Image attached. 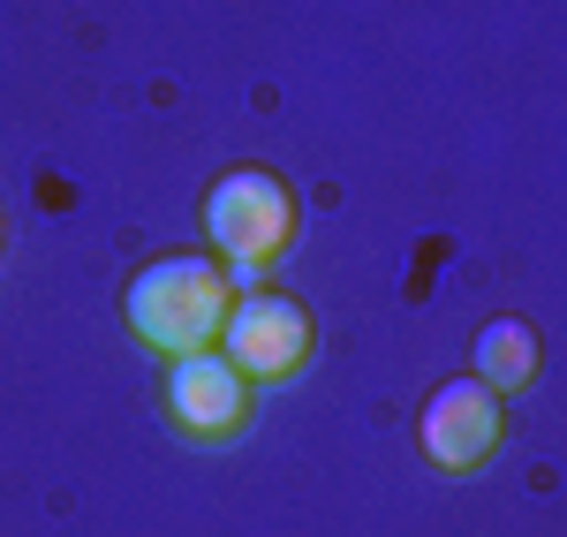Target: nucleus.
Here are the masks:
<instances>
[{
  "label": "nucleus",
  "mask_w": 567,
  "mask_h": 537,
  "mask_svg": "<svg viewBox=\"0 0 567 537\" xmlns=\"http://www.w3.org/2000/svg\"><path fill=\"white\" fill-rule=\"evenodd\" d=\"M197 220H205V250L227 272H272L303 235V197L272 167H227L213 175Z\"/></svg>",
  "instance_id": "f03ea898"
},
{
  "label": "nucleus",
  "mask_w": 567,
  "mask_h": 537,
  "mask_svg": "<svg viewBox=\"0 0 567 537\" xmlns=\"http://www.w3.org/2000/svg\"><path fill=\"white\" fill-rule=\"evenodd\" d=\"M213 349L265 394V386H288L318 357V318L296 296H280V288H250V296L227 303V326H219Z\"/></svg>",
  "instance_id": "7ed1b4c3"
},
{
  "label": "nucleus",
  "mask_w": 567,
  "mask_h": 537,
  "mask_svg": "<svg viewBox=\"0 0 567 537\" xmlns=\"http://www.w3.org/2000/svg\"><path fill=\"white\" fill-rule=\"evenodd\" d=\"M537 363H545V349H537V326L529 318H492L477 333V386H492L499 402H515V394H529L537 386Z\"/></svg>",
  "instance_id": "423d86ee"
},
{
  "label": "nucleus",
  "mask_w": 567,
  "mask_h": 537,
  "mask_svg": "<svg viewBox=\"0 0 567 537\" xmlns=\"http://www.w3.org/2000/svg\"><path fill=\"white\" fill-rule=\"evenodd\" d=\"M235 303V272L219 266L213 250H167L152 266L130 272L122 288V318H130V341L152 357H197L213 349L219 326Z\"/></svg>",
  "instance_id": "f257e3e1"
},
{
  "label": "nucleus",
  "mask_w": 567,
  "mask_h": 537,
  "mask_svg": "<svg viewBox=\"0 0 567 537\" xmlns=\"http://www.w3.org/2000/svg\"><path fill=\"white\" fill-rule=\"evenodd\" d=\"M507 440V402L477 379H439L416 409V454L439 477H477Z\"/></svg>",
  "instance_id": "39448f33"
},
{
  "label": "nucleus",
  "mask_w": 567,
  "mask_h": 537,
  "mask_svg": "<svg viewBox=\"0 0 567 537\" xmlns=\"http://www.w3.org/2000/svg\"><path fill=\"white\" fill-rule=\"evenodd\" d=\"M0 242H8V227H0Z\"/></svg>",
  "instance_id": "0eeeda50"
},
{
  "label": "nucleus",
  "mask_w": 567,
  "mask_h": 537,
  "mask_svg": "<svg viewBox=\"0 0 567 537\" xmlns=\"http://www.w3.org/2000/svg\"><path fill=\"white\" fill-rule=\"evenodd\" d=\"M159 409L189 447H227L250 432L258 416V386L219 357V349H197V357H167V379H159Z\"/></svg>",
  "instance_id": "20e7f679"
}]
</instances>
